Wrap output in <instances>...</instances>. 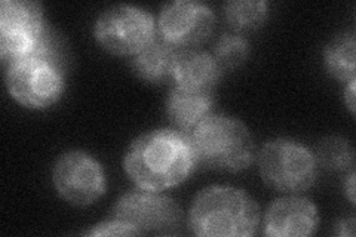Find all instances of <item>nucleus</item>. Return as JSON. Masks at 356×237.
I'll use <instances>...</instances> for the list:
<instances>
[{"mask_svg":"<svg viewBox=\"0 0 356 237\" xmlns=\"http://www.w3.org/2000/svg\"><path fill=\"white\" fill-rule=\"evenodd\" d=\"M197 157L191 137L175 129H156L134 140L124 167L140 188L161 191L183 183Z\"/></svg>","mask_w":356,"mask_h":237,"instance_id":"nucleus-1","label":"nucleus"},{"mask_svg":"<svg viewBox=\"0 0 356 237\" xmlns=\"http://www.w3.org/2000/svg\"><path fill=\"white\" fill-rule=\"evenodd\" d=\"M260 209L243 190L229 186H211L196 195L188 227L196 236L245 237L259 227Z\"/></svg>","mask_w":356,"mask_h":237,"instance_id":"nucleus-2","label":"nucleus"},{"mask_svg":"<svg viewBox=\"0 0 356 237\" xmlns=\"http://www.w3.org/2000/svg\"><path fill=\"white\" fill-rule=\"evenodd\" d=\"M197 162L217 171L239 172L254 159L255 144L250 129L239 119L209 115L192 132Z\"/></svg>","mask_w":356,"mask_h":237,"instance_id":"nucleus-3","label":"nucleus"},{"mask_svg":"<svg viewBox=\"0 0 356 237\" xmlns=\"http://www.w3.org/2000/svg\"><path fill=\"white\" fill-rule=\"evenodd\" d=\"M316 159L306 145L291 138L267 141L259 153V169L263 181L286 193L305 191L316 179Z\"/></svg>","mask_w":356,"mask_h":237,"instance_id":"nucleus-4","label":"nucleus"},{"mask_svg":"<svg viewBox=\"0 0 356 237\" xmlns=\"http://www.w3.org/2000/svg\"><path fill=\"white\" fill-rule=\"evenodd\" d=\"M95 39L116 55L138 54L156 38V22L149 10L134 5H113L95 21Z\"/></svg>","mask_w":356,"mask_h":237,"instance_id":"nucleus-5","label":"nucleus"},{"mask_svg":"<svg viewBox=\"0 0 356 237\" xmlns=\"http://www.w3.org/2000/svg\"><path fill=\"white\" fill-rule=\"evenodd\" d=\"M6 88L15 101L27 108H48L64 92L63 69L48 61L26 56L8 65Z\"/></svg>","mask_w":356,"mask_h":237,"instance_id":"nucleus-6","label":"nucleus"},{"mask_svg":"<svg viewBox=\"0 0 356 237\" xmlns=\"http://www.w3.org/2000/svg\"><path fill=\"white\" fill-rule=\"evenodd\" d=\"M47 22L40 3L33 0H3L0 3V56L9 65L30 56Z\"/></svg>","mask_w":356,"mask_h":237,"instance_id":"nucleus-7","label":"nucleus"},{"mask_svg":"<svg viewBox=\"0 0 356 237\" xmlns=\"http://www.w3.org/2000/svg\"><path fill=\"white\" fill-rule=\"evenodd\" d=\"M52 179L58 195L74 206L92 205L106 191L102 165L81 150L64 153L54 166Z\"/></svg>","mask_w":356,"mask_h":237,"instance_id":"nucleus-8","label":"nucleus"},{"mask_svg":"<svg viewBox=\"0 0 356 237\" xmlns=\"http://www.w3.org/2000/svg\"><path fill=\"white\" fill-rule=\"evenodd\" d=\"M113 218L132 225L141 233L168 231L181 218L177 202L153 190H134L122 196L115 205Z\"/></svg>","mask_w":356,"mask_h":237,"instance_id":"nucleus-9","label":"nucleus"},{"mask_svg":"<svg viewBox=\"0 0 356 237\" xmlns=\"http://www.w3.org/2000/svg\"><path fill=\"white\" fill-rule=\"evenodd\" d=\"M216 15L208 5L196 0H175L163 5L158 28L165 42L184 47L202 42L214 28Z\"/></svg>","mask_w":356,"mask_h":237,"instance_id":"nucleus-10","label":"nucleus"},{"mask_svg":"<svg viewBox=\"0 0 356 237\" xmlns=\"http://www.w3.org/2000/svg\"><path fill=\"white\" fill-rule=\"evenodd\" d=\"M316 206L305 197L288 196L273 202L264 217V234L275 237L310 236L318 229Z\"/></svg>","mask_w":356,"mask_h":237,"instance_id":"nucleus-11","label":"nucleus"},{"mask_svg":"<svg viewBox=\"0 0 356 237\" xmlns=\"http://www.w3.org/2000/svg\"><path fill=\"white\" fill-rule=\"evenodd\" d=\"M213 91L177 85L166 101V115L177 128L188 131L209 116Z\"/></svg>","mask_w":356,"mask_h":237,"instance_id":"nucleus-12","label":"nucleus"},{"mask_svg":"<svg viewBox=\"0 0 356 237\" xmlns=\"http://www.w3.org/2000/svg\"><path fill=\"white\" fill-rule=\"evenodd\" d=\"M221 72L213 54L200 49L180 51L177 54L172 79L180 86L213 91Z\"/></svg>","mask_w":356,"mask_h":237,"instance_id":"nucleus-13","label":"nucleus"},{"mask_svg":"<svg viewBox=\"0 0 356 237\" xmlns=\"http://www.w3.org/2000/svg\"><path fill=\"white\" fill-rule=\"evenodd\" d=\"M178 51L165 40H153L146 48L136 54L132 69L136 74L149 83L171 81Z\"/></svg>","mask_w":356,"mask_h":237,"instance_id":"nucleus-14","label":"nucleus"},{"mask_svg":"<svg viewBox=\"0 0 356 237\" xmlns=\"http://www.w3.org/2000/svg\"><path fill=\"white\" fill-rule=\"evenodd\" d=\"M356 40L353 31H341L334 36L324 51L327 70L337 81L350 82L355 77Z\"/></svg>","mask_w":356,"mask_h":237,"instance_id":"nucleus-15","label":"nucleus"},{"mask_svg":"<svg viewBox=\"0 0 356 237\" xmlns=\"http://www.w3.org/2000/svg\"><path fill=\"white\" fill-rule=\"evenodd\" d=\"M269 14V3L264 0H232L225 5V17L236 30L260 27Z\"/></svg>","mask_w":356,"mask_h":237,"instance_id":"nucleus-16","label":"nucleus"},{"mask_svg":"<svg viewBox=\"0 0 356 237\" xmlns=\"http://www.w3.org/2000/svg\"><path fill=\"white\" fill-rule=\"evenodd\" d=\"M315 159L330 171H343L353 163V149L348 140L328 137L319 142Z\"/></svg>","mask_w":356,"mask_h":237,"instance_id":"nucleus-17","label":"nucleus"},{"mask_svg":"<svg viewBox=\"0 0 356 237\" xmlns=\"http://www.w3.org/2000/svg\"><path fill=\"white\" fill-rule=\"evenodd\" d=\"M250 55V43L236 33L222 35L214 47V58L221 70H233L247 61Z\"/></svg>","mask_w":356,"mask_h":237,"instance_id":"nucleus-18","label":"nucleus"},{"mask_svg":"<svg viewBox=\"0 0 356 237\" xmlns=\"http://www.w3.org/2000/svg\"><path fill=\"white\" fill-rule=\"evenodd\" d=\"M88 236H137L140 234L132 225L120 221V220H110L99 222L86 233Z\"/></svg>","mask_w":356,"mask_h":237,"instance_id":"nucleus-19","label":"nucleus"},{"mask_svg":"<svg viewBox=\"0 0 356 237\" xmlns=\"http://www.w3.org/2000/svg\"><path fill=\"white\" fill-rule=\"evenodd\" d=\"M355 85H356V79L348 82V88L344 89V103H346V106L349 107L352 115L355 113Z\"/></svg>","mask_w":356,"mask_h":237,"instance_id":"nucleus-20","label":"nucleus"},{"mask_svg":"<svg viewBox=\"0 0 356 237\" xmlns=\"http://www.w3.org/2000/svg\"><path fill=\"white\" fill-rule=\"evenodd\" d=\"M353 224H355L353 218L341 221V224L339 225V227H340L339 234H340V236H352V234H353Z\"/></svg>","mask_w":356,"mask_h":237,"instance_id":"nucleus-21","label":"nucleus"},{"mask_svg":"<svg viewBox=\"0 0 356 237\" xmlns=\"http://www.w3.org/2000/svg\"><path fill=\"white\" fill-rule=\"evenodd\" d=\"M346 191H348V196L349 200L352 203H355V172L352 171L350 175L348 177V183H346Z\"/></svg>","mask_w":356,"mask_h":237,"instance_id":"nucleus-22","label":"nucleus"}]
</instances>
